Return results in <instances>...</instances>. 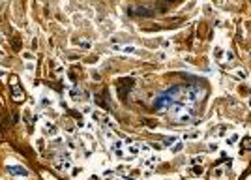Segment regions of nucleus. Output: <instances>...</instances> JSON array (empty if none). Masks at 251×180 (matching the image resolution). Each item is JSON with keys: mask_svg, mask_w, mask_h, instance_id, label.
<instances>
[{"mask_svg": "<svg viewBox=\"0 0 251 180\" xmlns=\"http://www.w3.org/2000/svg\"><path fill=\"white\" fill-rule=\"evenodd\" d=\"M13 100H15V101H23L25 100V94L19 92V88H15V90H13Z\"/></svg>", "mask_w": 251, "mask_h": 180, "instance_id": "1", "label": "nucleus"}, {"mask_svg": "<svg viewBox=\"0 0 251 180\" xmlns=\"http://www.w3.org/2000/svg\"><path fill=\"white\" fill-rule=\"evenodd\" d=\"M242 144H244V148H246V147H247V148H251V139H244V143H242Z\"/></svg>", "mask_w": 251, "mask_h": 180, "instance_id": "2", "label": "nucleus"}]
</instances>
